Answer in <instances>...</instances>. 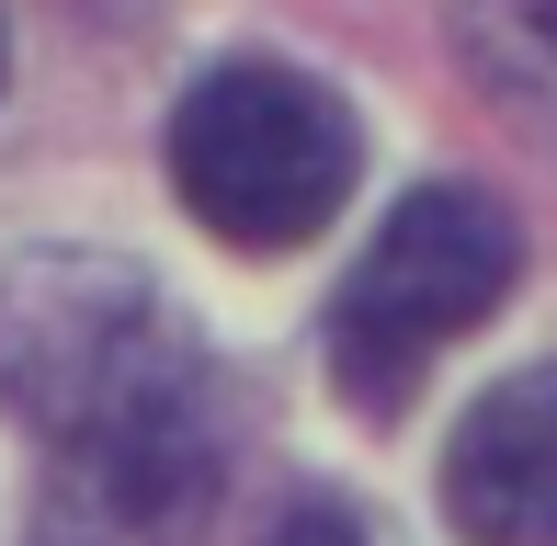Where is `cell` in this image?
I'll return each instance as SVG.
<instances>
[{"label":"cell","mask_w":557,"mask_h":546,"mask_svg":"<svg viewBox=\"0 0 557 546\" xmlns=\"http://www.w3.org/2000/svg\"><path fill=\"white\" fill-rule=\"evenodd\" d=\"M262 546H398V535L375 524L352 489H296V501L262 524Z\"/></svg>","instance_id":"obj_6"},{"label":"cell","mask_w":557,"mask_h":546,"mask_svg":"<svg viewBox=\"0 0 557 546\" xmlns=\"http://www.w3.org/2000/svg\"><path fill=\"white\" fill-rule=\"evenodd\" d=\"M0 410L46 444L35 546H194L216 501V353L114 251L0 273Z\"/></svg>","instance_id":"obj_1"},{"label":"cell","mask_w":557,"mask_h":546,"mask_svg":"<svg viewBox=\"0 0 557 546\" xmlns=\"http://www.w3.org/2000/svg\"><path fill=\"white\" fill-rule=\"evenodd\" d=\"M467 58L490 69L500 91H523V114H557V0H523V12H478Z\"/></svg>","instance_id":"obj_5"},{"label":"cell","mask_w":557,"mask_h":546,"mask_svg":"<svg viewBox=\"0 0 557 546\" xmlns=\"http://www.w3.org/2000/svg\"><path fill=\"white\" fill-rule=\"evenodd\" d=\"M364 126L331 80L285 58H227L171 114V194L227 239V251H296L342 216Z\"/></svg>","instance_id":"obj_3"},{"label":"cell","mask_w":557,"mask_h":546,"mask_svg":"<svg viewBox=\"0 0 557 546\" xmlns=\"http://www.w3.org/2000/svg\"><path fill=\"white\" fill-rule=\"evenodd\" d=\"M523 273V228L500 194L478 183H421L398 194V216L364 239V262L331 296V376L364 421H398L421 399L444 342H467L478 319L512 296Z\"/></svg>","instance_id":"obj_2"},{"label":"cell","mask_w":557,"mask_h":546,"mask_svg":"<svg viewBox=\"0 0 557 546\" xmlns=\"http://www.w3.org/2000/svg\"><path fill=\"white\" fill-rule=\"evenodd\" d=\"M444 512L467 546H557V364H523L455 421Z\"/></svg>","instance_id":"obj_4"}]
</instances>
